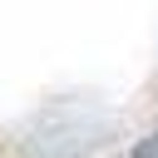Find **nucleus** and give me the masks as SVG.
<instances>
[{"label": "nucleus", "mask_w": 158, "mask_h": 158, "mask_svg": "<svg viewBox=\"0 0 158 158\" xmlns=\"http://www.w3.org/2000/svg\"><path fill=\"white\" fill-rule=\"evenodd\" d=\"M118 158H158V128H148V133H143L133 148H123Z\"/></svg>", "instance_id": "f257e3e1"}]
</instances>
